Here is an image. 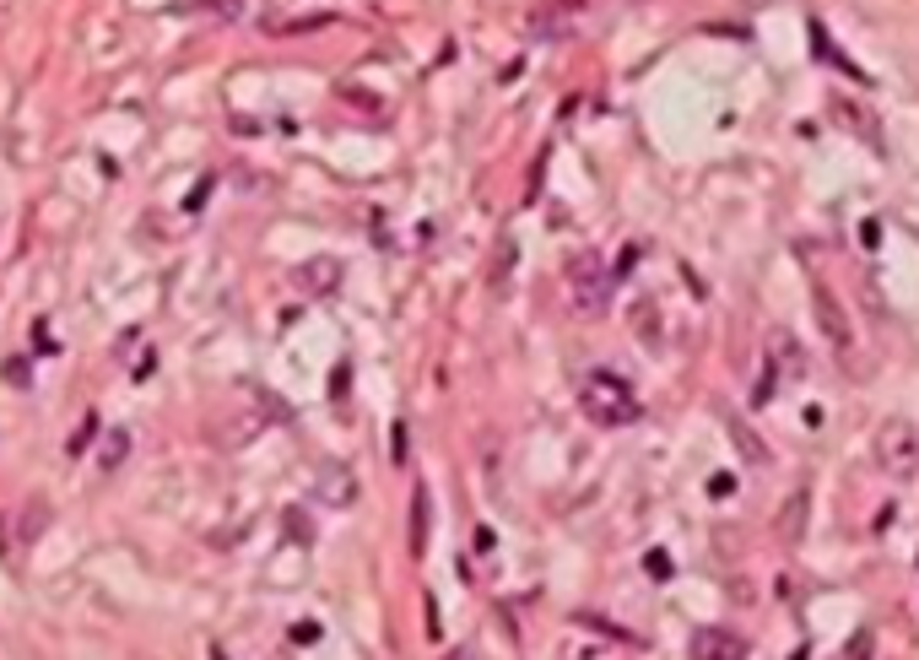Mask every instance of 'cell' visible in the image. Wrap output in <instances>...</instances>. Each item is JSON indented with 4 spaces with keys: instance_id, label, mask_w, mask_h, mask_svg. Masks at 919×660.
Here are the masks:
<instances>
[{
    "instance_id": "2e32d148",
    "label": "cell",
    "mask_w": 919,
    "mask_h": 660,
    "mask_svg": "<svg viewBox=\"0 0 919 660\" xmlns=\"http://www.w3.org/2000/svg\"><path fill=\"white\" fill-rule=\"evenodd\" d=\"M314 28H330V17H298V22H276L265 33H314Z\"/></svg>"
},
{
    "instance_id": "7c38bea8",
    "label": "cell",
    "mask_w": 919,
    "mask_h": 660,
    "mask_svg": "<svg viewBox=\"0 0 919 660\" xmlns=\"http://www.w3.org/2000/svg\"><path fill=\"white\" fill-rule=\"evenodd\" d=\"M730 439H736V450L747 455V460H757V466L768 460V444L752 433V422H747V417H730Z\"/></svg>"
},
{
    "instance_id": "8fae6325",
    "label": "cell",
    "mask_w": 919,
    "mask_h": 660,
    "mask_svg": "<svg viewBox=\"0 0 919 660\" xmlns=\"http://www.w3.org/2000/svg\"><path fill=\"white\" fill-rule=\"evenodd\" d=\"M509 276H514V239H509V233H503V239H498V244H492V266H487V287H498V293H503V287H509Z\"/></svg>"
},
{
    "instance_id": "277c9868",
    "label": "cell",
    "mask_w": 919,
    "mask_h": 660,
    "mask_svg": "<svg viewBox=\"0 0 919 660\" xmlns=\"http://www.w3.org/2000/svg\"><path fill=\"white\" fill-rule=\"evenodd\" d=\"M811 309H817V325H822V336H828L833 358L844 363V368H855V363H860V358H855V320H849V309L838 303V293H833L828 282L811 287Z\"/></svg>"
},
{
    "instance_id": "9c48e42d",
    "label": "cell",
    "mask_w": 919,
    "mask_h": 660,
    "mask_svg": "<svg viewBox=\"0 0 919 660\" xmlns=\"http://www.w3.org/2000/svg\"><path fill=\"white\" fill-rule=\"evenodd\" d=\"M406 541H411V558L428 552V487L411 493V531H406Z\"/></svg>"
},
{
    "instance_id": "8992f818",
    "label": "cell",
    "mask_w": 919,
    "mask_h": 660,
    "mask_svg": "<svg viewBox=\"0 0 919 660\" xmlns=\"http://www.w3.org/2000/svg\"><path fill=\"white\" fill-rule=\"evenodd\" d=\"M292 282L303 287L309 298H330L341 287V260H330V255H314V260H303L298 271H292Z\"/></svg>"
},
{
    "instance_id": "d4e9b609",
    "label": "cell",
    "mask_w": 919,
    "mask_h": 660,
    "mask_svg": "<svg viewBox=\"0 0 919 660\" xmlns=\"http://www.w3.org/2000/svg\"><path fill=\"white\" fill-rule=\"evenodd\" d=\"M449 660H465V655H449Z\"/></svg>"
},
{
    "instance_id": "484cf974",
    "label": "cell",
    "mask_w": 919,
    "mask_h": 660,
    "mask_svg": "<svg viewBox=\"0 0 919 660\" xmlns=\"http://www.w3.org/2000/svg\"><path fill=\"white\" fill-rule=\"evenodd\" d=\"M211 660H222V655H211Z\"/></svg>"
},
{
    "instance_id": "9a60e30c",
    "label": "cell",
    "mask_w": 919,
    "mask_h": 660,
    "mask_svg": "<svg viewBox=\"0 0 919 660\" xmlns=\"http://www.w3.org/2000/svg\"><path fill=\"white\" fill-rule=\"evenodd\" d=\"M471 552H476V558H492V552H498V531H492V525H476V531H471Z\"/></svg>"
},
{
    "instance_id": "5b68a950",
    "label": "cell",
    "mask_w": 919,
    "mask_h": 660,
    "mask_svg": "<svg viewBox=\"0 0 919 660\" xmlns=\"http://www.w3.org/2000/svg\"><path fill=\"white\" fill-rule=\"evenodd\" d=\"M687 655L692 660H747L752 644L741 639V633H730V628H698L692 644H687Z\"/></svg>"
},
{
    "instance_id": "603a6c76",
    "label": "cell",
    "mask_w": 919,
    "mask_h": 660,
    "mask_svg": "<svg viewBox=\"0 0 919 660\" xmlns=\"http://www.w3.org/2000/svg\"><path fill=\"white\" fill-rule=\"evenodd\" d=\"M860 239H865V249H876V239H882V222H860Z\"/></svg>"
},
{
    "instance_id": "d6986e66",
    "label": "cell",
    "mask_w": 919,
    "mask_h": 660,
    "mask_svg": "<svg viewBox=\"0 0 919 660\" xmlns=\"http://www.w3.org/2000/svg\"><path fill=\"white\" fill-rule=\"evenodd\" d=\"M92 433H98V417H87V422H82V433L71 439V455H82V450H87V444H92Z\"/></svg>"
},
{
    "instance_id": "44dd1931",
    "label": "cell",
    "mask_w": 919,
    "mask_h": 660,
    "mask_svg": "<svg viewBox=\"0 0 919 660\" xmlns=\"http://www.w3.org/2000/svg\"><path fill=\"white\" fill-rule=\"evenodd\" d=\"M319 639V623H298L292 628V644H314Z\"/></svg>"
},
{
    "instance_id": "e0dca14e",
    "label": "cell",
    "mask_w": 919,
    "mask_h": 660,
    "mask_svg": "<svg viewBox=\"0 0 919 660\" xmlns=\"http://www.w3.org/2000/svg\"><path fill=\"white\" fill-rule=\"evenodd\" d=\"M125 450H130V439H125V433H114V439L103 444V466H119V460H125Z\"/></svg>"
},
{
    "instance_id": "4fadbf2b",
    "label": "cell",
    "mask_w": 919,
    "mask_h": 660,
    "mask_svg": "<svg viewBox=\"0 0 919 660\" xmlns=\"http://www.w3.org/2000/svg\"><path fill=\"white\" fill-rule=\"evenodd\" d=\"M17 525H22V547L38 541V536H44V525H49V504H44V498H33V504L17 514Z\"/></svg>"
},
{
    "instance_id": "ffe728a7",
    "label": "cell",
    "mask_w": 919,
    "mask_h": 660,
    "mask_svg": "<svg viewBox=\"0 0 919 660\" xmlns=\"http://www.w3.org/2000/svg\"><path fill=\"white\" fill-rule=\"evenodd\" d=\"M390 455H395V466L406 460V428H401V422H395V433H390Z\"/></svg>"
},
{
    "instance_id": "30bf717a",
    "label": "cell",
    "mask_w": 919,
    "mask_h": 660,
    "mask_svg": "<svg viewBox=\"0 0 919 660\" xmlns=\"http://www.w3.org/2000/svg\"><path fill=\"white\" fill-rule=\"evenodd\" d=\"M811 44H817V55H822V60H833V65H838V71H844V76H855V82H865V71H860V65L844 55V49L833 44L828 33H822V22H811Z\"/></svg>"
},
{
    "instance_id": "5bb4252c",
    "label": "cell",
    "mask_w": 919,
    "mask_h": 660,
    "mask_svg": "<svg viewBox=\"0 0 919 660\" xmlns=\"http://www.w3.org/2000/svg\"><path fill=\"white\" fill-rule=\"evenodd\" d=\"M801 525H806V487L790 498V509L779 514V531H784V536H801Z\"/></svg>"
},
{
    "instance_id": "52a82bcc",
    "label": "cell",
    "mask_w": 919,
    "mask_h": 660,
    "mask_svg": "<svg viewBox=\"0 0 919 660\" xmlns=\"http://www.w3.org/2000/svg\"><path fill=\"white\" fill-rule=\"evenodd\" d=\"M768 363H774V374L784 379V385H801L806 379V352L795 336H779L774 347H768Z\"/></svg>"
},
{
    "instance_id": "6da1fadb",
    "label": "cell",
    "mask_w": 919,
    "mask_h": 660,
    "mask_svg": "<svg viewBox=\"0 0 919 660\" xmlns=\"http://www.w3.org/2000/svg\"><path fill=\"white\" fill-rule=\"evenodd\" d=\"M579 412L590 417L595 428H628V422H638V395L622 374L590 368V374L579 379Z\"/></svg>"
},
{
    "instance_id": "7402d4cb",
    "label": "cell",
    "mask_w": 919,
    "mask_h": 660,
    "mask_svg": "<svg viewBox=\"0 0 919 660\" xmlns=\"http://www.w3.org/2000/svg\"><path fill=\"white\" fill-rule=\"evenodd\" d=\"M644 569H649V574H671V558H665V552H649Z\"/></svg>"
},
{
    "instance_id": "ac0fdd59",
    "label": "cell",
    "mask_w": 919,
    "mask_h": 660,
    "mask_svg": "<svg viewBox=\"0 0 919 660\" xmlns=\"http://www.w3.org/2000/svg\"><path fill=\"white\" fill-rule=\"evenodd\" d=\"M287 531H292V541H314V525H309V520H303V514H298V509H292V514H287Z\"/></svg>"
},
{
    "instance_id": "cb8c5ba5",
    "label": "cell",
    "mask_w": 919,
    "mask_h": 660,
    "mask_svg": "<svg viewBox=\"0 0 919 660\" xmlns=\"http://www.w3.org/2000/svg\"><path fill=\"white\" fill-rule=\"evenodd\" d=\"M6 379L11 385H28V363H6Z\"/></svg>"
},
{
    "instance_id": "ba28073f",
    "label": "cell",
    "mask_w": 919,
    "mask_h": 660,
    "mask_svg": "<svg viewBox=\"0 0 919 660\" xmlns=\"http://www.w3.org/2000/svg\"><path fill=\"white\" fill-rule=\"evenodd\" d=\"M319 498H325V504H336V509H346L357 498V477L341 466V460H330V466L319 471Z\"/></svg>"
},
{
    "instance_id": "3957f363",
    "label": "cell",
    "mask_w": 919,
    "mask_h": 660,
    "mask_svg": "<svg viewBox=\"0 0 919 660\" xmlns=\"http://www.w3.org/2000/svg\"><path fill=\"white\" fill-rule=\"evenodd\" d=\"M876 466H882L887 477H898V482L914 477V471H919V433H914V422L887 417L882 428H876Z\"/></svg>"
},
{
    "instance_id": "7a4b0ae2",
    "label": "cell",
    "mask_w": 919,
    "mask_h": 660,
    "mask_svg": "<svg viewBox=\"0 0 919 660\" xmlns=\"http://www.w3.org/2000/svg\"><path fill=\"white\" fill-rule=\"evenodd\" d=\"M563 282H568V309L574 314H601L611 303V282H617V276L606 271V260L595 255V249H579V255H568Z\"/></svg>"
}]
</instances>
